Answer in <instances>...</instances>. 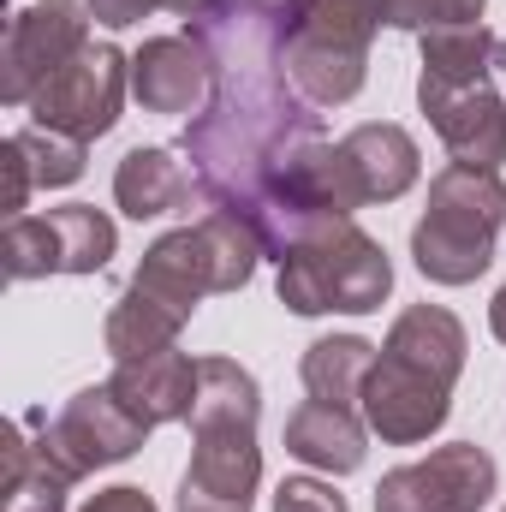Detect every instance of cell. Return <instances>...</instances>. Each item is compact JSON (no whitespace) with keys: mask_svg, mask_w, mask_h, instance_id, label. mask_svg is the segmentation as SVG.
I'll return each instance as SVG.
<instances>
[{"mask_svg":"<svg viewBox=\"0 0 506 512\" xmlns=\"http://www.w3.org/2000/svg\"><path fill=\"white\" fill-rule=\"evenodd\" d=\"M262 387L239 358H197L191 465L179 477V512H251L262 483Z\"/></svg>","mask_w":506,"mask_h":512,"instance_id":"cell-1","label":"cell"},{"mask_svg":"<svg viewBox=\"0 0 506 512\" xmlns=\"http://www.w3.org/2000/svg\"><path fill=\"white\" fill-rule=\"evenodd\" d=\"M501 465L477 441H447L429 459L393 465L376 483V512H483L495 501Z\"/></svg>","mask_w":506,"mask_h":512,"instance_id":"cell-7","label":"cell"},{"mask_svg":"<svg viewBox=\"0 0 506 512\" xmlns=\"http://www.w3.org/2000/svg\"><path fill=\"white\" fill-rule=\"evenodd\" d=\"M42 435H36V453L66 477V483H84V477H96V471H108V465H126L131 453L155 435L143 417H131L126 405H120V393L102 382V387H78L54 417H30Z\"/></svg>","mask_w":506,"mask_h":512,"instance_id":"cell-5","label":"cell"},{"mask_svg":"<svg viewBox=\"0 0 506 512\" xmlns=\"http://www.w3.org/2000/svg\"><path fill=\"white\" fill-rule=\"evenodd\" d=\"M381 352L453 387L459 376H465V352H471V340H465V322H459L447 304H411V310L393 316Z\"/></svg>","mask_w":506,"mask_h":512,"instance_id":"cell-15","label":"cell"},{"mask_svg":"<svg viewBox=\"0 0 506 512\" xmlns=\"http://www.w3.org/2000/svg\"><path fill=\"white\" fill-rule=\"evenodd\" d=\"M286 453L310 471L328 477H352L370 453V423L352 405H328V399H304L286 417Z\"/></svg>","mask_w":506,"mask_h":512,"instance_id":"cell-14","label":"cell"},{"mask_svg":"<svg viewBox=\"0 0 506 512\" xmlns=\"http://www.w3.org/2000/svg\"><path fill=\"white\" fill-rule=\"evenodd\" d=\"M417 42H423V72H417L423 84L465 90V84H495V72H506V36H495L489 24H447Z\"/></svg>","mask_w":506,"mask_h":512,"instance_id":"cell-18","label":"cell"},{"mask_svg":"<svg viewBox=\"0 0 506 512\" xmlns=\"http://www.w3.org/2000/svg\"><path fill=\"white\" fill-rule=\"evenodd\" d=\"M161 6H167V12H179V18L191 24V18H203L209 6H221V0H161Z\"/></svg>","mask_w":506,"mask_h":512,"instance_id":"cell-30","label":"cell"},{"mask_svg":"<svg viewBox=\"0 0 506 512\" xmlns=\"http://www.w3.org/2000/svg\"><path fill=\"white\" fill-rule=\"evenodd\" d=\"M54 215V233H60V256H66V274H102L114 251H120V227L108 209L96 203H66V209H48Z\"/></svg>","mask_w":506,"mask_h":512,"instance_id":"cell-21","label":"cell"},{"mask_svg":"<svg viewBox=\"0 0 506 512\" xmlns=\"http://www.w3.org/2000/svg\"><path fill=\"white\" fill-rule=\"evenodd\" d=\"M334 149H340V167H346V185H352L358 209H364V203H393V197H405V191L417 185V173H423L417 137L405 126H393V120L352 126Z\"/></svg>","mask_w":506,"mask_h":512,"instance_id":"cell-12","label":"cell"},{"mask_svg":"<svg viewBox=\"0 0 506 512\" xmlns=\"http://www.w3.org/2000/svg\"><path fill=\"white\" fill-rule=\"evenodd\" d=\"M131 96L143 102V114H185L197 120L215 96V60L197 36H149L131 54Z\"/></svg>","mask_w":506,"mask_h":512,"instance_id":"cell-11","label":"cell"},{"mask_svg":"<svg viewBox=\"0 0 506 512\" xmlns=\"http://www.w3.org/2000/svg\"><path fill=\"white\" fill-rule=\"evenodd\" d=\"M0 262H6V280H48V274H66L54 215H12L6 233H0Z\"/></svg>","mask_w":506,"mask_h":512,"instance_id":"cell-23","label":"cell"},{"mask_svg":"<svg viewBox=\"0 0 506 512\" xmlns=\"http://www.w3.org/2000/svg\"><path fill=\"white\" fill-rule=\"evenodd\" d=\"M6 143L18 149V161H24V173H30L36 191H60V185H78V179H84L90 143H78V137H66V131L24 126V131H12Z\"/></svg>","mask_w":506,"mask_h":512,"instance_id":"cell-22","label":"cell"},{"mask_svg":"<svg viewBox=\"0 0 506 512\" xmlns=\"http://www.w3.org/2000/svg\"><path fill=\"white\" fill-rule=\"evenodd\" d=\"M108 387L120 393V405H126L131 417H143L149 429L191 423V411H197V358L179 352V346L149 352V358H126V364H114Z\"/></svg>","mask_w":506,"mask_h":512,"instance_id":"cell-13","label":"cell"},{"mask_svg":"<svg viewBox=\"0 0 506 512\" xmlns=\"http://www.w3.org/2000/svg\"><path fill=\"white\" fill-rule=\"evenodd\" d=\"M131 90V54L114 42H84L36 96H30V126L66 131L78 143H96L120 126Z\"/></svg>","mask_w":506,"mask_h":512,"instance_id":"cell-6","label":"cell"},{"mask_svg":"<svg viewBox=\"0 0 506 512\" xmlns=\"http://www.w3.org/2000/svg\"><path fill=\"white\" fill-rule=\"evenodd\" d=\"M274 292L292 316H370L393 292V256L352 215H334L280 256Z\"/></svg>","mask_w":506,"mask_h":512,"instance_id":"cell-3","label":"cell"},{"mask_svg":"<svg viewBox=\"0 0 506 512\" xmlns=\"http://www.w3.org/2000/svg\"><path fill=\"white\" fill-rule=\"evenodd\" d=\"M84 6H90L96 24H108V30H131V24H143L161 0H84Z\"/></svg>","mask_w":506,"mask_h":512,"instance_id":"cell-26","label":"cell"},{"mask_svg":"<svg viewBox=\"0 0 506 512\" xmlns=\"http://www.w3.org/2000/svg\"><path fill=\"white\" fill-rule=\"evenodd\" d=\"M90 42V6L84 0H36L12 12L6 48H0V102L30 108V96Z\"/></svg>","mask_w":506,"mask_h":512,"instance_id":"cell-8","label":"cell"},{"mask_svg":"<svg viewBox=\"0 0 506 512\" xmlns=\"http://www.w3.org/2000/svg\"><path fill=\"white\" fill-rule=\"evenodd\" d=\"M274 512H352V507H346V495H340L334 483H322V477H280Z\"/></svg>","mask_w":506,"mask_h":512,"instance_id":"cell-25","label":"cell"},{"mask_svg":"<svg viewBox=\"0 0 506 512\" xmlns=\"http://www.w3.org/2000/svg\"><path fill=\"white\" fill-rule=\"evenodd\" d=\"M489 334H495V340L506 346V286L495 292V304H489Z\"/></svg>","mask_w":506,"mask_h":512,"instance_id":"cell-31","label":"cell"},{"mask_svg":"<svg viewBox=\"0 0 506 512\" xmlns=\"http://www.w3.org/2000/svg\"><path fill=\"white\" fill-rule=\"evenodd\" d=\"M245 6H256V12H262V18H274V24H280V30H286V36H292V30H298V18H304V6H310V0H245Z\"/></svg>","mask_w":506,"mask_h":512,"instance_id":"cell-29","label":"cell"},{"mask_svg":"<svg viewBox=\"0 0 506 512\" xmlns=\"http://www.w3.org/2000/svg\"><path fill=\"white\" fill-rule=\"evenodd\" d=\"M506 227V185L489 167L447 161L429 179V203L411 227V262L435 286H471L489 274Z\"/></svg>","mask_w":506,"mask_h":512,"instance_id":"cell-2","label":"cell"},{"mask_svg":"<svg viewBox=\"0 0 506 512\" xmlns=\"http://www.w3.org/2000/svg\"><path fill=\"white\" fill-rule=\"evenodd\" d=\"M370 370H376V346L364 334H322L298 358V376L310 387V399H328V405H358Z\"/></svg>","mask_w":506,"mask_h":512,"instance_id":"cell-19","label":"cell"},{"mask_svg":"<svg viewBox=\"0 0 506 512\" xmlns=\"http://www.w3.org/2000/svg\"><path fill=\"white\" fill-rule=\"evenodd\" d=\"M78 512H155V501L143 489H131V483H114V489H96Z\"/></svg>","mask_w":506,"mask_h":512,"instance_id":"cell-27","label":"cell"},{"mask_svg":"<svg viewBox=\"0 0 506 512\" xmlns=\"http://www.w3.org/2000/svg\"><path fill=\"white\" fill-rule=\"evenodd\" d=\"M483 6L489 0H381L387 30H411V36H429L447 24H483Z\"/></svg>","mask_w":506,"mask_h":512,"instance_id":"cell-24","label":"cell"},{"mask_svg":"<svg viewBox=\"0 0 506 512\" xmlns=\"http://www.w3.org/2000/svg\"><path fill=\"white\" fill-rule=\"evenodd\" d=\"M191 197H197V185H191V167L179 161V149L137 143V149H126V161L114 167V203L131 221H161V215L185 209Z\"/></svg>","mask_w":506,"mask_h":512,"instance_id":"cell-16","label":"cell"},{"mask_svg":"<svg viewBox=\"0 0 506 512\" xmlns=\"http://www.w3.org/2000/svg\"><path fill=\"white\" fill-rule=\"evenodd\" d=\"M185 328H191V310H179V304H167L161 292H149V286L131 280L126 292L114 298L108 322H102V346H108L114 364H126V358H149V352L179 346Z\"/></svg>","mask_w":506,"mask_h":512,"instance_id":"cell-17","label":"cell"},{"mask_svg":"<svg viewBox=\"0 0 506 512\" xmlns=\"http://www.w3.org/2000/svg\"><path fill=\"white\" fill-rule=\"evenodd\" d=\"M417 108L429 114V126L441 137V149L465 167H506V96L495 84H465V90H447V84H423L417 78Z\"/></svg>","mask_w":506,"mask_h":512,"instance_id":"cell-10","label":"cell"},{"mask_svg":"<svg viewBox=\"0 0 506 512\" xmlns=\"http://www.w3.org/2000/svg\"><path fill=\"white\" fill-rule=\"evenodd\" d=\"M381 24V0H310L286 36V72L298 96L316 108H346L370 78V42Z\"/></svg>","mask_w":506,"mask_h":512,"instance_id":"cell-4","label":"cell"},{"mask_svg":"<svg viewBox=\"0 0 506 512\" xmlns=\"http://www.w3.org/2000/svg\"><path fill=\"white\" fill-rule=\"evenodd\" d=\"M358 405H364L370 435H381L387 447H417V441H429L453 417V387L423 376V370H411V364H399V358H387V352H376V370H370Z\"/></svg>","mask_w":506,"mask_h":512,"instance_id":"cell-9","label":"cell"},{"mask_svg":"<svg viewBox=\"0 0 506 512\" xmlns=\"http://www.w3.org/2000/svg\"><path fill=\"white\" fill-rule=\"evenodd\" d=\"M0 167H6V215H24V203H30V173H24V161H18V149L6 143L0 149Z\"/></svg>","mask_w":506,"mask_h":512,"instance_id":"cell-28","label":"cell"},{"mask_svg":"<svg viewBox=\"0 0 506 512\" xmlns=\"http://www.w3.org/2000/svg\"><path fill=\"white\" fill-rule=\"evenodd\" d=\"M0 453H6V512H66L72 483L36 453V441L18 435V423H6Z\"/></svg>","mask_w":506,"mask_h":512,"instance_id":"cell-20","label":"cell"}]
</instances>
